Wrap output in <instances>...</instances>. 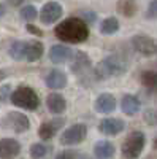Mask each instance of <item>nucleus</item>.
I'll return each instance as SVG.
<instances>
[{
	"mask_svg": "<svg viewBox=\"0 0 157 159\" xmlns=\"http://www.w3.org/2000/svg\"><path fill=\"white\" fill-rule=\"evenodd\" d=\"M56 37L67 43H81L89 35V27L81 18H68L62 21L56 30Z\"/></svg>",
	"mask_w": 157,
	"mask_h": 159,
	"instance_id": "f257e3e1",
	"label": "nucleus"
},
{
	"mask_svg": "<svg viewBox=\"0 0 157 159\" xmlns=\"http://www.w3.org/2000/svg\"><path fill=\"white\" fill-rule=\"evenodd\" d=\"M43 43L37 42V40H32V42H15L8 52L10 56L15 61H29L33 62L37 59H40L43 56Z\"/></svg>",
	"mask_w": 157,
	"mask_h": 159,
	"instance_id": "f03ea898",
	"label": "nucleus"
},
{
	"mask_svg": "<svg viewBox=\"0 0 157 159\" xmlns=\"http://www.w3.org/2000/svg\"><path fill=\"white\" fill-rule=\"evenodd\" d=\"M127 70V64L122 57L119 56H108L105 57L102 62L95 65V76L98 80H107L116 75H122Z\"/></svg>",
	"mask_w": 157,
	"mask_h": 159,
	"instance_id": "7ed1b4c3",
	"label": "nucleus"
},
{
	"mask_svg": "<svg viewBox=\"0 0 157 159\" xmlns=\"http://www.w3.org/2000/svg\"><path fill=\"white\" fill-rule=\"evenodd\" d=\"M11 103L24 110H37L40 105V100H38V96L35 94L33 89L27 86H19L11 94Z\"/></svg>",
	"mask_w": 157,
	"mask_h": 159,
	"instance_id": "20e7f679",
	"label": "nucleus"
},
{
	"mask_svg": "<svg viewBox=\"0 0 157 159\" xmlns=\"http://www.w3.org/2000/svg\"><path fill=\"white\" fill-rule=\"evenodd\" d=\"M145 145H146V137H145V134H143L141 130L130 132L129 137L122 143V154H124V157H127V159H137L141 154Z\"/></svg>",
	"mask_w": 157,
	"mask_h": 159,
	"instance_id": "39448f33",
	"label": "nucleus"
},
{
	"mask_svg": "<svg viewBox=\"0 0 157 159\" xmlns=\"http://www.w3.org/2000/svg\"><path fill=\"white\" fill-rule=\"evenodd\" d=\"M86 135H87L86 124H73L62 134L60 143L62 145H78L86 139Z\"/></svg>",
	"mask_w": 157,
	"mask_h": 159,
	"instance_id": "423d86ee",
	"label": "nucleus"
},
{
	"mask_svg": "<svg viewBox=\"0 0 157 159\" xmlns=\"http://www.w3.org/2000/svg\"><path fill=\"white\" fill-rule=\"evenodd\" d=\"M132 46L143 56H154L157 54V42L148 35H135L132 38Z\"/></svg>",
	"mask_w": 157,
	"mask_h": 159,
	"instance_id": "0eeeda50",
	"label": "nucleus"
},
{
	"mask_svg": "<svg viewBox=\"0 0 157 159\" xmlns=\"http://www.w3.org/2000/svg\"><path fill=\"white\" fill-rule=\"evenodd\" d=\"M3 127H7L10 130H15V132H25L30 127V121L25 115L11 111L3 119Z\"/></svg>",
	"mask_w": 157,
	"mask_h": 159,
	"instance_id": "6e6552de",
	"label": "nucleus"
},
{
	"mask_svg": "<svg viewBox=\"0 0 157 159\" xmlns=\"http://www.w3.org/2000/svg\"><path fill=\"white\" fill-rule=\"evenodd\" d=\"M60 16H62V7H60L59 2H54V0L45 3L41 11H40V19H41L43 24H52Z\"/></svg>",
	"mask_w": 157,
	"mask_h": 159,
	"instance_id": "1a4fd4ad",
	"label": "nucleus"
},
{
	"mask_svg": "<svg viewBox=\"0 0 157 159\" xmlns=\"http://www.w3.org/2000/svg\"><path fill=\"white\" fill-rule=\"evenodd\" d=\"M21 153V143L15 139L0 140V159H13Z\"/></svg>",
	"mask_w": 157,
	"mask_h": 159,
	"instance_id": "9d476101",
	"label": "nucleus"
},
{
	"mask_svg": "<svg viewBox=\"0 0 157 159\" xmlns=\"http://www.w3.org/2000/svg\"><path fill=\"white\" fill-rule=\"evenodd\" d=\"M124 127H125L124 121L117 118H105L98 126L100 132L105 135H117L124 130Z\"/></svg>",
	"mask_w": 157,
	"mask_h": 159,
	"instance_id": "9b49d317",
	"label": "nucleus"
},
{
	"mask_svg": "<svg viewBox=\"0 0 157 159\" xmlns=\"http://www.w3.org/2000/svg\"><path fill=\"white\" fill-rule=\"evenodd\" d=\"M63 124V119L62 118H57V119H52V121H45L40 129H38V135H40L43 140H48L51 139L52 135L57 134V130L62 127Z\"/></svg>",
	"mask_w": 157,
	"mask_h": 159,
	"instance_id": "f8f14e48",
	"label": "nucleus"
},
{
	"mask_svg": "<svg viewBox=\"0 0 157 159\" xmlns=\"http://www.w3.org/2000/svg\"><path fill=\"white\" fill-rule=\"evenodd\" d=\"M116 108V99L113 94H108V92H105V94H100L95 100V110L98 113H111L114 111Z\"/></svg>",
	"mask_w": 157,
	"mask_h": 159,
	"instance_id": "ddd939ff",
	"label": "nucleus"
},
{
	"mask_svg": "<svg viewBox=\"0 0 157 159\" xmlns=\"http://www.w3.org/2000/svg\"><path fill=\"white\" fill-rule=\"evenodd\" d=\"M49 59L56 64L70 61L72 59V49L67 48L65 45H54L49 49Z\"/></svg>",
	"mask_w": 157,
	"mask_h": 159,
	"instance_id": "4468645a",
	"label": "nucleus"
},
{
	"mask_svg": "<svg viewBox=\"0 0 157 159\" xmlns=\"http://www.w3.org/2000/svg\"><path fill=\"white\" fill-rule=\"evenodd\" d=\"M46 86L51 89H62L67 86V75L60 70H51L46 76Z\"/></svg>",
	"mask_w": 157,
	"mask_h": 159,
	"instance_id": "2eb2a0df",
	"label": "nucleus"
},
{
	"mask_svg": "<svg viewBox=\"0 0 157 159\" xmlns=\"http://www.w3.org/2000/svg\"><path fill=\"white\" fill-rule=\"evenodd\" d=\"M46 105L51 113H56V115H60L65 111V107H67V103H65V99L57 94V92H52V94L48 96L46 99Z\"/></svg>",
	"mask_w": 157,
	"mask_h": 159,
	"instance_id": "dca6fc26",
	"label": "nucleus"
},
{
	"mask_svg": "<svg viewBox=\"0 0 157 159\" xmlns=\"http://www.w3.org/2000/svg\"><path fill=\"white\" fill-rule=\"evenodd\" d=\"M140 107H141V103H140L138 97H135V96H132V94L124 96L122 100H121V108H122V111H124L125 115H129V116H133L135 113H138V111H140Z\"/></svg>",
	"mask_w": 157,
	"mask_h": 159,
	"instance_id": "f3484780",
	"label": "nucleus"
},
{
	"mask_svg": "<svg viewBox=\"0 0 157 159\" xmlns=\"http://www.w3.org/2000/svg\"><path fill=\"white\" fill-rule=\"evenodd\" d=\"M94 153L98 159H110L114 154V145L108 140H100V142L95 143Z\"/></svg>",
	"mask_w": 157,
	"mask_h": 159,
	"instance_id": "a211bd4d",
	"label": "nucleus"
},
{
	"mask_svg": "<svg viewBox=\"0 0 157 159\" xmlns=\"http://www.w3.org/2000/svg\"><path fill=\"white\" fill-rule=\"evenodd\" d=\"M137 2L135 0H119L117 2V11L125 18H132L137 13Z\"/></svg>",
	"mask_w": 157,
	"mask_h": 159,
	"instance_id": "6ab92c4d",
	"label": "nucleus"
},
{
	"mask_svg": "<svg viewBox=\"0 0 157 159\" xmlns=\"http://www.w3.org/2000/svg\"><path fill=\"white\" fill-rule=\"evenodd\" d=\"M117 30H119V21H117L116 18L110 16L107 19H103L102 25H100V32L105 34V35H111V34H116Z\"/></svg>",
	"mask_w": 157,
	"mask_h": 159,
	"instance_id": "aec40b11",
	"label": "nucleus"
},
{
	"mask_svg": "<svg viewBox=\"0 0 157 159\" xmlns=\"http://www.w3.org/2000/svg\"><path fill=\"white\" fill-rule=\"evenodd\" d=\"M140 81L148 89H157V72H154V70L143 72L140 76Z\"/></svg>",
	"mask_w": 157,
	"mask_h": 159,
	"instance_id": "412c9836",
	"label": "nucleus"
},
{
	"mask_svg": "<svg viewBox=\"0 0 157 159\" xmlns=\"http://www.w3.org/2000/svg\"><path fill=\"white\" fill-rule=\"evenodd\" d=\"M19 15H21V18H22L24 21L30 22V21H33V19L38 16V11H37V8H35L33 5H25V7L21 8Z\"/></svg>",
	"mask_w": 157,
	"mask_h": 159,
	"instance_id": "4be33fe9",
	"label": "nucleus"
},
{
	"mask_svg": "<svg viewBox=\"0 0 157 159\" xmlns=\"http://www.w3.org/2000/svg\"><path fill=\"white\" fill-rule=\"evenodd\" d=\"M89 65H90L89 57L84 54V52H78V54H76V64L73 65V70L76 72V75H78V72H81V70L87 69Z\"/></svg>",
	"mask_w": 157,
	"mask_h": 159,
	"instance_id": "5701e85b",
	"label": "nucleus"
},
{
	"mask_svg": "<svg viewBox=\"0 0 157 159\" xmlns=\"http://www.w3.org/2000/svg\"><path fill=\"white\" fill-rule=\"evenodd\" d=\"M46 153H48V148L43 143H33L30 147V156L33 159H41V157L46 156Z\"/></svg>",
	"mask_w": 157,
	"mask_h": 159,
	"instance_id": "b1692460",
	"label": "nucleus"
},
{
	"mask_svg": "<svg viewBox=\"0 0 157 159\" xmlns=\"http://www.w3.org/2000/svg\"><path fill=\"white\" fill-rule=\"evenodd\" d=\"M146 18L148 19H157V0H152L148 7V11H146Z\"/></svg>",
	"mask_w": 157,
	"mask_h": 159,
	"instance_id": "393cba45",
	"label": "nucleus"
},
{
	"mask_svg": "<svg viewBox=\"0 0 157 159\" xmlns=\"http://www.w3.org/2000/svg\"><path fill=\"white\" fill-rule=\"evenodd\" d=\"M76 157H78V154L75 151H70V150H65L56 156V159H76Z\"/></svg>",
	"mask_w": 157,
	"mask_h": 159,
	"instance_id": "a878e982",
	"label": "nucleus"
},
{
	"mask_svg": "<svg viewBox=\"0 0 157 159\" xmlns=\"http://www.w3.org/2000/svg\"><path fill=\"white\" fill-rule=\"evenodd\" d=\"M145 119L152 126V124H157V111H152V110H149L146 115H145Z\"/></svg>",
	"mask_w": 157,
	"mask_h": 159,
	"instance_id": "bb28decb",
	"label": "nucleus"
},
{
	"mask_svg": "<svg viewBox=\"0 0 157 159\" xmlns=\"http://www.w3.org/2000/svg\"><path fill=\"white\" fill-rule=\"evenodd\" d=\"M27 30H29V32H32L33 35H40V37L43 35V32H41L40 29H38V27H35V25H32V24H27Z\"/></svg>",
	"mask_w": 157,
	"mask_h": 159,
	"instance_id": "cd10ccee",
	"label": "nucleus"
},
{
	"mask_svg": "<svg viewBox=\"0 0 157 159\" xmlns=\"http://www.w3.org/2000/svg\"><path fill=\"white\" fill-rule=\"evenodd\" d=\"M7 3L11 5V7H19L24 3V0H7Z\"/></svg>",
	"mask_w": 157,
	"mask_h": 159,
	"instance_id": "c85d7f7f",
	"label": "nucleus"
},
{
	"mask_svg": "<svg viewBox=\"0 0 157 159\" xmlns=\"http://www.w3.org/2000/svg\"><path fill=\"white\" fill-rule=\"evenodd\" d=\"M83 15H84V18H86L87 21H90V22L95 21V13H83Z\"/></svg>",
	"mask_w": 157,
	"mask_h": 159,
	"instance_id": "c756f323",
	"label": "nucleus"
},
{
	"mask_svg": "<svg viewBox=\"0 0 157 159\" xmlns=\"http://www.w3.org/2000/svg\"><path fill=\"white\" fill-rule=\"evenodd\" d=\"M5 11H7V10H5V5H3V3H0V16H3V15H5Z\"/></svg>",
	"mask_w": 157,
	"mask_h": 159,
	"instance_id": "7c9ffc66",
	"label": "nucleus"
},
{
	"mask_svg": "<svg viewBox=\"0 0 157 159\" xmlns=\"http://www.w3.org/2000/svg\"><path fill=\"white\" fill-rule=\"evenodd\" d=\"M154 148H157V137H155V140H154Z\"/></svg>",
	"mask_w": 157,
	"mask_h": 159,
	"instance_id": "2f4dec72",
	"label": "nucleus"
},
{
	"mask_svg": "<svg viewBox=\"0 0 157 159\" xmlns=\"http://www.w3.org/2000/svg\"><path fill=\"white\" fill-rule=\"evenodd\" d=\"M81 159H90V157H89V156H83Z\"/></svg>",
	"mask_w": 157,
	"mask_h": 159,
	"instance_id": "473e14b6",
	"label": "nucleus"
}]
</instances>
